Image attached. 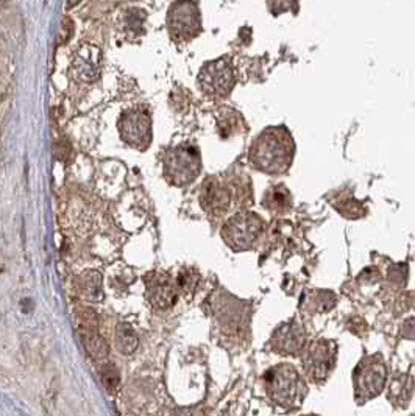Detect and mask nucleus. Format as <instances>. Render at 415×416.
<instances>
[{
    "mask_svg": "<svg viewBox=\"0 0 415 416\" xmlns=\"http://www.w3.org/2000/svg\"><path fill=\"white\" fill-rule=\"evenodd\" d=\"M292 159V142L283 129L270 128L256 139L251 146V161L267 174H280L286 170Z\"/></svg>",
    "mask_w": 415,
    "mask_h": 416,
    "instance_id": "f257e3e1",
    "label": "nucleus"
},
{
    "mask_svg": "<svg viewBox=\"0 0 415 416\" xmlns=\"http://www.w3.org/2000/svg\"><path fill=\"white\" fill-rule=\"evenodd\" d=\"M266 390L275 404L295 409L306 395L305 382L290 365L275 366L266 376Z\"/></svg>",
    "mask_w": 415,
    "mask_h": 416,
    "instance_id": "f03ea898",
    "label": "nucleus"
},
{
    "mask_svg": "<svg viewBox=\"0 0 415 416\" xmlns=\"http://www.w3.org/2000/svg\"><path fill=\"white\" fill-rule=\"evenodd\" d=\"M201 170L200 154L188 145L177 146L164 156V175L175 186H186L199 176Z\"/></svg>",
    "mask_w": 415,
    "mask_h": 416,
    "instance_id": "7ed1b4c3",
    "label": "nucleus"
},
{
    "mask_svg": "<svg viewBox=\"0 0 415 416\" xmlns=\"http://www.w3.org/2000/svg\"><path fill=\"white\" fill-rule=\"evenodd\" d=\"M263 231V222L256 214L243 212L228 220L224 226V239L233 250H247Z\"/></svg>",
    "mask_w": 415,
    "mask_h": 416,
    "instance_id": "20e7f679",
    "label": "nucleus"
},
{
    "mask_svg": "<svg viewBox=\"0 0 415 416\" xmlns=\"http://www.w3.org/2000/svg\"><path fill=\"white\" fill-rule=\"evenodd\" d=\"M337 346L331 340L312 341L305 349L303 366L305 371L312 380H325L336 365Z\"/></svg>",
    "mask_w": 415,
    "mask_h": 416,
    "instance_id": "39448f33",
    "label": "nucleus"
},
{
    "mask_svg": "<svg viewBox=\"0 0 415 416\" xmlns=\"http://www.w3.org/2000/svg\"><path fill=\"white\" fill-rule=\"evenodd\" d=\"M169 30L177 39H191L200 31V10L194 0H178L169 11Z\"/></svg>",
    "mask_w": 415,
    "mask_h": 416,
    "instance_id": "423d86ee",
    "label": "nucleus"
},
{
    "mask_svg": "<svg viewBox=\"0 0 415 416\" xmlns=\"http://www.w3.org/2000/svg\"><path fill=\"white\" fill-rule=\"evenodd\" d=\"M386 366L378 361H373V358L357 366L354 373V390L357 401H369V399L379 395L386 385Z\"/></svg>",
    "mask_w": 415,
    "mask_h": 416,
    "instance_id": "0eeeda50",
    "label": "nucleus"
},
{
    "mask_svg": "<svg viewBox=\"0 0 415 416\" xmlns=\"http://www.w3.org/2000/svg\"><path fill=\"white\" fill-rule=\"evenodd\" d=\"M199 85L208 95H228L234 85V73L231 66L225 60L205 64L199 73Z\"/></svg>",
    "mask_w": 415,
    "mask_h": 416,
    "instance_id": "6e6552de",
    "label": "nucleus"
},
{
    "mask_svg": "<svg viewBox=\"0 0 415 416\" xmlns=\"http://www.w3.org/2000/svg\"><path fill=\"white\" fill-rule=\"evenodd\" d=\"M120 136L130 145L141 149L150 142L152 136V122L145 112L128 111L122 116L119 122Z\"/></svg>",
    "mask_w": 415,
    "mask_h": 416,
    "instance_id": "1a4fd4ad",
    "label": "nucleus"
},
{
    "mask_svg": "<svg viewBox=\"0 0 415 416\" xmlns=\"http://www.w3.org/2000/svg\"><path fill=\"white\" fill-rule=\"evenodd\" d=\"M145 289L150 304L157 309H169L177 301V284L167 274L152 273L145 277Z\"/></svg>",
    "mask_w": 415,
    "mask_h": 416,
    "instance_id": "9d476101",
    "label": "nucleus"
},
{
    "mask_svg": "<svg viewBox=\"0 0 415 416\" xmlns=\"http://www.w3.org/2000/svg\"><path fill=\"white\" fill-rule=\"evenodd\" d=\"M305 331L297 321L284 323L275 331L272 337V348L281 354H297L305 346Z\"/></svg>",
    "mask_w": 415,
    "mask_h": 416,
    "instance_id": "9b49d317",
    "label": "nucleus"
},
{
    "mask_svg": "<svg viewBox=\"0 0 415 416\" xmlns=\"http://www.w3.org/2000/svg\"><path fill=\"white\" fill-rule=\"evenodd\" d=\"M100 52L97 47L83 46L74 56L72 72L80 81H94L100 72Z\"/></svg>",
    "mask_w": 415,
    "mask_h": 416,
    "instance_id": "f8f14e48",
    "label": "nucleus"
},
{
    "mask_svg": "<svg viewBox=\"0 0 415 416\" xmlns=\"http://www.w3.org/2000/svg\"><path fill=\"white\" fill-rule=\"evenodd\" d=\"M230 192H228L222 184H219L217 181H209L203 187L201 192V205L211 214L221 215L230 206Z\"/></svg>",
    "mask_w": 415,
    "mask_h": 416,
    "instance_id": "ddd939ff",
    "label": "nucleus"
},
{
    "mask_svg": "<svg viewBox=\"0 0 415 416\" xmlns=\"http://www.w3.org/2000/svg\"><path fill=\"white\" fill-rule=\"evenodd\" d=\"M78 292L88 303H100L103 299L102 274L95 270L81 273L78 277Z\"/></svg>",
    "mask_w": 415,
    "mask_h": 416,
    "instance_id": "4468645a",
    "label": "nucleus"
},
{
    "mask_svg": "<svg viewBox=\"0 0 415 416\" xmlns=\"http://www.w3.org/2000/svg\"><path fill=\"white\" fill-rule=\"evenodd\" d=\"M414 390V382L406 374H398L389 383V401H392L395 405L406 407L409 402Z\"/></svg>",
    "mask_w": 415,
    "mask_h": 416,
    "instance_id": "2eb2a0df",
    "label": "nucleus"
},
{
    "mask_svg": "<svg viewBox=\"0 0 415 416\" xmlns=\"http://www.w3.org/2000/svg\"><path fill=\"white\" fill-rule=\"evenodd\" d=\"M81 338H83L85 348L95 361H103L107 358L110 354V346L107 345V341L103 340L102 336H99L97 331H80Z\"/></svg>",
    "mask_w": 415,
    "mask_h": 416,
    "instance_id": "dca6fc26",
    "label": "nucleus"
},
{
    "mask_svg": "<svg viewBox=\"0 0 415 416\" xmlns=\"http://www.w3.org/2000/svg\"><path fill=\"white\" fill-rule=\"evenodd\" d=\"M114 340H116V346L120 351L122 354H133L137 349V336L132 326L127 323H120L116 328V336H114Z\"/></svg>",
    "mask_w": 415,
    "mask_h": 416,
    "instance_id": "f3484780",
    "label": "nucleus"
},
{
    "mask_svg": "<svg viewBox=\"0 0 415 416\" xmlns=\"http://www.w3.org/2000/svg\"><path fill=\"white\" fill-rule=\"evenodd\" d=\"M264 203H266V206L273 212L286 210L290 205L289 192L286 189H283V186H276L267 192Z\"/></svg>",
    "mask_w": 415,
    "mask_h": 416,
    "instance_id": "a211bd4d",
    "label": "nucleus"
},
{
    "mask_svg": "<svg viewBox=\"0 0 415 416\" xmlns=\"http://www.w3.org/2000/svg\"><path fill=\"white\" fill-rule=\"evenodd\" d=\"M144 19L145 16L142 14V11H137V10H130L124 14V30L125 33L128 35H133L137 36L142 33V27H144Z\"/></svg>",
    "mask_w": 415,
    "mask_h": 416,
    "instance_id": "6ab92c4d",
    "label": "nucleus"
},
{
    "mask_svg": "<svg viewBox=\"0 0 415 416\" xmlns=\"http://www.w3.org/2000/svg\"><path fill=\"white\" fill-rule=\"evenodd\" d=\"M100 378L102 383L105 385L110 393H114L117 390L119 382H120V374L114 363H105L100 368Z\"/></svg>",
    "mask_w": 415,
    "mask_h": 416,
    "instance_id": "aec40b11",
    "label": "nucleus"
},
{
    "mask_svg": "<svg viewBox=\"0 0 415 416\" xmlns=\"http://www.w3.org/2000/svg\"><path fill=\"white\" fill-rule=\"evenodd\" d=\"M311 304L315 311H319V312L328 311V309H331L332 304H335V297L328 292H317L311 298Z\"/></svg>",
    "mask_w": 415,
    "mask_h": 416,
    "instance_id": "412c9836",
    "label": "nucleus"
},
{
    "mask_svg": "<svg viewBox=\"0 0 415 416\" xmlns=\"http://www.w3.org/2000/svg\"><path fill=\"white\" fill-rule=\"evenodd\" d=\"M294 2L295 0H268V6H270L273 14H280V13L288 11Z\"/></svg>",
    "mask_w": 415,
    "mask_h": 416,
    "instance_id": "4be33fe9",
    "label": "nucleus"
}]
</instances>
